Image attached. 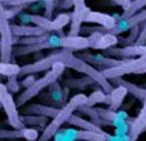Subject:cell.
<instances>
[{"instance_id":"6da1fadb","label":"cell","mask_w":146,"mask_h":141,"mask_svg":"<svg viewBox=\"0 0 146 141\" xmlns=\"http://www.w3.org/2000/svg\"><path fill=\"white\" fill-rule=\"evenodd\" d=\"M86 100H87V96H86L85 94H77V95L73 96L68 103L62 106L59 113L56 114V116L51 119L50 123L44 128L42 134L38 136V139L36 141H50L53 139L54 135L60 130V127L68 121L69 117L74 113V110H77L80 106L85 105Z\"/></svg>"},{"instance_id":"7a4b0ae2","label":"cell","mask_w":146,"mask_h":141,"mask_svg":"<svg viewBox=\"0 0 146 141\" xmlns=\"http://www.w3.org/2000/svg\"><path fill=\"white\" fill-rule=\"evenodd\" d=\"M64 67H66V66H64L62 62L55 63L53 66V69H51L50 72H48L45 76H44V77L36 80L35 82L30 86V87L25 88V91H23V92L17 98V100H15V105H17V106L26 105V103H27V101H30L32 98H35V96L37 95V94H40L45 87H49V86H50L53 82H55V81L58 80L59 76L63 73Z\"/></svg>"},{"instance_id":"3957f363","label":"cell","mask_w":146,"mask_h":141,"mask_svg":"<svg viewBox=\"0 0 146 141\" xmlns=\"http://www.w3.org/2000/svg\"><path fill=\"white\" fill-rule=\"evenodd\" d=\"M13 57V33L0 3V62L10 63Z\"/></svg>"},{"instance_id":"277c9868","label":"cell","mask_w":146,"mask_h":141,"mask_svg":"<svg viewBox=\"0 0 146 141\" xmlns=\"http://www.w3.org/2000/svg\"><path fill=\"white\" fill-rule=\"evenodd\" d=\"M0 105L4 109L5 114H7L8 123L12 128L21 130L25 127V124L21 122V114L18 112V106L15 105V100L13 99V95L8 91L5 85L1 82H0Z\"/></svg>"},{"instance_id":"5b68a950","label":"cell","mask_w":146,"mask_h":141,"mask_svg":"<svg viewBox=\"0 0 146 141\" xmlns=\"http://www.w3.org/2000/svg\"><path fill=\"white\" fill-rule=\"evenodd\" d=\"M69 58H71V55L67 53H59V54H55V55H50L40 62H36V63L28 64V66H25V67H19V73H18L17 77H22L25 74H32V73L51 68L58 62H62L63 64H66Z\"/></svg>"},{"instance_id":"8992f818","label":"cell","mask_w":146,"mask_h":141,"mask_svg":"<svg viewBox=\"0 0 146 141\" xmlns=\"http://www.w3.org/2000/svg\"><path fill=\"white\" fill-rule=\"evenodd\" d=\"M38 131L33 127H23L21 130H5L0 128V140H17L26 139L27 141H36L38 139Z\"/></svg>"},{"instance_id":"52a82bcc","label":"cell","mask_w":146,"mask_h":141,"mask_svg":"<svg viewBox=\"0 0 146 141\" xmlns=\"http://www.w3.org/2000/svg\"><path fill=\"white\" fill-rule=\"evenodd\" d=\"M64 134L71 137L73 141H106L108 132H94V131H85L80 128H66L63 130Z\"/></svg>"},{"instance_id":"ba28073f","label":"cell","mask_w":146,"mask_h":141,"mask_svg":"<svg viewBox=\"0 0 146 141\" xmlns=\"http://www.w3.org/2000/svg\"><path fill=\"white\" fill-rule=\"evenodd\" d=\"M142 108L140 110L139 116L136 118L131 119L129 122V132L128 136L131 141H136L139 139V136L146 130V99L142 101Z\"/></svg>"},{"instance_id":"9c48e42d","label":"cell","mask_w":146,"mask_h":141,"mask_svg":"<svg viewBox=\"0 0 146 141\" xmlns=\"http://www.w3.org/2000/svg\"><path fill=\"white\" fill-rule=\"evenodd\" d=\"M60 109L56 106L45 105V104H30L23 105V114H31V116H42L46 118H54L59 113Z\"/></svg>"},{"instance_id":"30bf717a","label":"cell","mask_w":146,"mask_h":141,"mask_svg":"<svg viewBox=\"0 0 146 141\" xmlns=\"http://www.w3.org/2000/svg\"><path fill=\"white\" fill-rule=\"evenodd\" d=\"M10 30L12 33L15 36H25V37H30V36H42L45 31L40 27H31V26H17V25H10Z\"/></svg>"},{"instance_id":"8fae6325","label":"cell","mask_w":146,"mask_h":141,"mask_svg":"<svg viewBox=\"0 0 146 141\" xmlns=\"http://www.w3.org/2000/svg\"><path fill=\"white\" fill-rule=\"evenodd\" d=\"M67 123H71L73 126H76L80 130H85V131H94V132H101L103 130L99 126H96L95 123H92L91 121H87V119H83L81 117L76 116V114H72L68 118Z\"/></svg>"},{"instance_id":"7c38bea8","label":"cell","mask_w":146,"mask_h":141,"mask_svg":"<svg viewBox=\"0 0 146 141\" xmlns=\"http://www.w3.org/2000/svg\"><path fill=\"white\" fill-rule=\"evenodd\" d=\"M127 90L123 86H118V87L113 88L111 92L109 94V98H110V103H109V109L110 110H117L119 106L122 105L124 98L127 95Z\"/></svg>"},{"instance_id":"4fadbf2b","label":"cell","mask_w":146,"mask_h":141,"mask_svg":"<svg viewBox=\"0 0 146 141\" xmlns=\"http://www.w3.org/2000/svg\"><path fill=\"white\" fill-rule=\"evenodd\" d=\"M50 94H49L48 98L50 99V103H53L55 106L58 105H64L66 104V100H64V96H63V88L59 86V83L56 82H53L50 86Z\"/></svg>"},{"instance_id":"5bb4252c","label":"cell","mask_w":146,"mask_h":141,"mask_svg":"<svg viewBox=\"0 0 146 141\" xmlns=\"http://www.w3.org/2000/svg\"><path fill=\"white\" fill-rule=\"evenodd\" d=\"M21 122L26 126H36V127H44L46 124L48 118L42 116H31V114H23L19 116Z\"/></svg>"},{"instance_id":"9a60e30c","label":"cell","mask_w":146,"mask_h":141,"mask_svg":"<svg viewBox=\"0 0 146 141\" xmlns=\"http://www.w3.org/2000/svg\"><path fill=\"white\" fill-rule=\"evenodd\" d=\"M100 103H105L109 105L110 98H109V95H105L103 91L98 90V91H94L90 96H87V100H86L85 105L86 106H95L96 104H100Z\"/></svg>"},{"instance_id":"2e32d148","label":"cell","mask_w":146,"mask_h":141,"mask_svg":"<svg viewBox=\"0 0 146 141\" xmlns=\"http://www.w3.org/2000/svg\"><path fill=\"white\" fill-rule=\"evenodd\" d=\"M119 86H123L127 90V92H131L135 98H137L139 100L144 101L146 99V90L142 87H139V86L133 85V83L126 82V81H119Z\"/></svg>"},{"instance_id":"e0dca14e","label":"cell","mask_w":146,"mask_h":141,"mask_svg":"<svg viewBox=\"0 0 146 141\" xmlns=\"http://www.w3.org/2000/svg\"><path fill=\"white\" fill-rule=\"evenodd\" d=\"M19 73V67L13 63H3L0 62V76H18Z\"/></svg>"},{"instance_id":"ac0fdd59","label":"cell","mask_w":146,"mask_h":141,"mask_svg":"<svg viewBox=\"0 0 146 141\" xmlns=\"http://www.w3.org/2000/svg\"><path fill=\"white\" fill-rule=\"evenodd\" d=\"M117 43V39L114 37V36L109 35V36H103L101 39H99L98 43L95 44V48H106V46H110V45H114V44Z\"/></svg>"},{"instance_id":"d6986e66","label":"cell","mask_w":146,"mask_h":141,"mask_svg":"<svg viewBox=\"0 0 146 141\" xmlns=\"http://www.w3.org/2000/svg\"><path fill=\"white\" fill-rule=\"evenodd\" d=\"M86 58H90L88 61L94 62V63L99 64V66H103V64H114L115 62L114 61H110L109 58H105L104 55H101V54H96V55H87Z\"/></svg>"},{"instance_id":"ffe728a7","label":"cell","mask_w":146,"mask_h":141,"mask_svg":"<svg viewBox=\"0 0 146 141\" xmlns=\"http://www.w3.org/2000/svg\"><path fill=\"white\" fill-rule=\"evenodd\" d=\"M46 43L49 44L50 49L60 48L62 44H63V37L58 36L56 33H51V35H49V36H48V39H46Z\"/></svg>"},{"instance_id":"44dd1931","label":"cell","mask_w":146,"mask_h":141,"mask_svg":"<svg viewBox=\"0 0 146 141\" xmlns=\"http://www.w3.org/2000/svg\"><path fill=\"white\" fill-rule=\"evenodd\" d=\"M5 87L8 88V91H9L10 94L19 91L21 86H19V82H18V80H17V76H9V77H8V82H7V85H5Z\"/></svg>"},{"instance_id":"7402d4cb","label":"cell","mask_w":146,"mask_h":141,"mask_svg":"<svg viewBox=\"0 0 146 141\" xmlns=\"http://www.w3.org/2000/svg\"><path fill=\"white\" fill-rule=\"evenodd\" d=\"M128 132H129V123L128 122L114 127V135H117V136H126V135H128Z\"/></svg>"},{"instance_id":"603a6c76","label":"cell","mask_w":146,"mask_h":141,"mask_svg":"<svg viewBox=\"0 0 146 141\" xmlns=\"http://www.w3.org/2000/svg\"><path fill=\"white\" fill-rule=\"evenodd\" d=\"M53 137H54V141H73L71 137H68L66 134H64L63 130H59Z\"/></svg>"},{"instance_id":"cb8c5ba5","label":"cell","mask_w":146,"mask_h":141,"mask_svg":"<svg viewBox=\"0 0 146 141\" xmlns=\"http://www.w3.org/2000/svg\"><path fill=\"white\" fill-rule=\"evenodd\" d=\"M18 19L25 26H28L31 23V14H27V13H18Z\"/></svg>"},{"instance_id":"d4e9b609","label":"cell","mask_w":146,"mask_h":141,"mask_svg":"<svg viewBox=\"0 0 146 141\" xmlns=\"http://www.w3.org/2000/svg\"><path fill=\"white\" fill-rule=\"evenodd\" d=\"M106 141H131L128 135L126 136H117V135H108Z\"/></svg>"},{"instance_id":"484cf974","label":"cell","mask_w":146,"mask_h":141,"mask_svg":"<svg viewBox=\"0 0 146 141\" xmlns=\"http://www.w3.org/2000/svg\"><path fill=\"white\" fill-rule=\"evenodd\" d=\"M35 81H36V80H35V77H33V76L31 74V76H28L27 78H25V80H23L22 82H19V86H21V87L27 88V87H30V86L32 85V83L35 82Z\"/></svg>"},{"instance_id":"4316f807","label":"cell","mask_w":146,"mask_h":141,"mask_svg":"<svg viewBox=\"0 0 146 141\" xmlns=\"http://www.w3.org/2000/svg\"><path fill=\"white\" fill-rule=\"evenodd\" d=\"M7 1H10V0H0V3H1V4H3V3H7Z\"/></svg>"}]
</instances>
